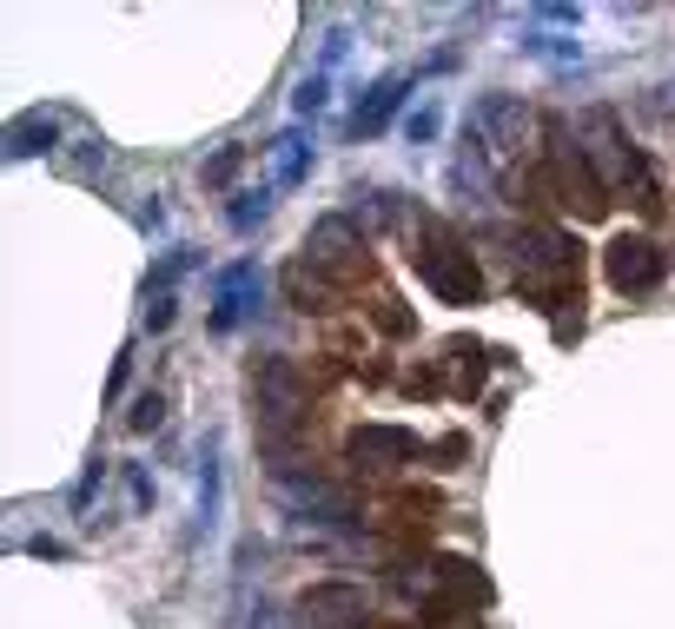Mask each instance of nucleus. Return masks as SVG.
Segmentation results:
<instances>
[{"mask_svg":"<svg viewBox=\"0 0 675 629\" xmlns=\"http://www.w3.org/2000/svg\"><path fill=\"white\" fill-rule=\"evenodd\" d=\"M510 265H517V292L544 312H563V305H583V245L557 226H524L510 239Z\"/></svg>","mask_w":675,"mask_h":629,"instance_id":"f257e3e1","label":"nucleus"},{"mask_svg":"<svg viewBox=\"0 0 675 629\" xmlns=\"http://www.w3.org/2000/svg\"><path fill=\"white\" fill-rule=\"evenodd\" d=\"M411 265H418V279H424L444 305H477V298H484L477 259L464 252V239H457L437 212H418V219H411Z\"/></svg>","mask_w":675,"mask_h":629,"instance_id":"f03ea898","label":"nucleus"},{"mask_svg":"<svg viewBox=\"0 0 675 629\" xmlns=\"http://www.w3.org/2000/svg\"><path fill=\"white\" fill-rule=\"evenodd\" d=\"M577 139H583V153H590V166H597V179H603V192H630L643 212H656L663 199H656V179H650V166L630 153V139H623V126H616V113H603V106H590L583 119H577Z\"/></svg>","mask_w":675,"mask_h":629,"instance_id":"7ed1b4c3","label":"nucleus"},{"mask_svg":"<svg viewBox=\"0 0 675 629\" xmlns=\"http://www.w3.org/2000/svg\"><path fill=\"white\" fill-rule=\"evenodd\" d=\"M471 139L491 153V159H510L524 139H530V106L517 93H484L471 106Z\"/></svg>","mask_w":675,"mask_h":629,"instance_id":"20e7f679","label":"nucleus"},{"mask_svg":"<svg viewBox=\"0 0 675 629\" xmlns=\"http://www.w3.org/2000/svg\"><path fill=\"white\" fill-rule=\"evenodd\" d=\"M252 398H259V411H265V431L278 438V431L305 411V378H298V365H292V358H259V365H252Z\"/></svg>","mask_w":675,"mask_h":629,"instance_id":"39448f33","label":"nucleus"},{"mask_svg":"<svg viewBox=\"0 0 675 629\" xmlns=\"http://www.w3.org/2000/svg\"><path fill=\"white\" fill-rule=\"evenodd\" d=\"M603 265H610V285L616 292H656L669 279V252L650 245V239H636V232H616L610 252H603Z\"/></svg>","mask_w":675,"mask_h":629,"instance_id":"423d86ee","label":"nucleus"},{"mask_svg":"<svg viewBox=\"0 0 675 629\" xmlns=\"http://www.w3.org/2000/svg\"><path fill=\"white\" fill-rule=\"evenodd\" d=\"M259 298H265V272H259L252 259H239V265H225V272L212 279V325H219V332H232V325H245V318L259 312Z\"/></svg>","mask_w":675,"mask_h":629,"instance_id":"0eeeda50","label":"nucleus"},{"mask_svg":"<svg viewBox=\"0 0 675 629\" xmlns=\"http://www.w3.org/2000/svg\"><path fill=\"white\" fill-rule=\"evenodd\" d=\"M305 265H318V272H358L365 265V239H358V226L351 219H318L312 226V239H305Z\"/></svg>","mask_w":675,"mask_h":629,"instance_id":"6e6552de","label":"nucleus"},{"mask_svg":"<svg viewBox=\"0 0 675 629\" xmlns=\"http://www.w3.org/2000/svg\"><path fill=\"white\" fill-rule=\"evenodd\" d=\"M298 617L318 629H351L371 617V604H365V590L358 584H312L305 597H298Z\"/></svg>","mask_w":675,"mask_h":629,"instance_id":"1a4fd4ad","label":"nucleus"},{"mask_svg":"<svg viewBox=\"0 0 675 629\" xmlns=\"http://www.w3.org/2000/svg\"><path fill=\"white\" fill-rule=\"evenodd\" d=\"M418 451H424L418 431H398V424H365V431H351V458L371 464V471H398V464H411Z\"/></svg>","mask_w":675,"mask_h":629,"instance_id":"9d476101","label":"nucleus"},{"mask_svg":"<svg viewBox=\"0 0 675 629\" xmlns=\"http://www.w3.org/2000/svg\"><path fill=\"white\" fill-rule=\"evenodd\" d=\"M278 497L298 511V517H312V524H345L351 517V497L345 491H331V484H318V478H278Z\"/></svg>","mask_w":675,"mask_h":629,"instance_id":"9b49d317","label":"nucleus"},{"mask_svg":"<svg viewBox=\"0 0 675 629\" xmlns=\"http://www.w3.org/2000/svg\"><path fill=\"white\" fill-rule=\"evenodd\" d=\"M404 86H411V73H384L365 99H358V113H351V133L358 139H371V133H384V119L398 113V99H404Z\"/></svg>","mask_w":675,"mask_h":629,"instance_id":"f8f14e48","label":"nucleus"},{"mask_svg":"<svg viewBox=\"0 0 675 629\" xmlns=\"http://www.w3.org/2000/svg\"><path fill=\"white\" fill-rule=\"evenodd\" d=\"M60 139V119L46 113V106H33V113H20L13 126H7V159H33V153H46Z\"/></svg>","mask_w":675,"mask_h":629,"instance_id":"ddd939ff","label":"nucleus"},{"mask_svg":"<svg viewBox=\"0 0 675 629\" xmlns=\"http://www.w3.org/2000/svg\"><path fill=\"white\" fill-rule=\"evenodd\" d=\"M265 153H272V179H278V186H298V179L312 172V146H305V126H285V133H278V139H272Z\"/></svg>","mask_w":675,"mask_h":629,"instance_id":"4468645a","label":"nucleus"},{"mask_svg":"<svg viewBox=\"0 0 675 629\" xmlns=\"http://www.w3.org/2000/svg\"><path fill=\"white\" fill-rule=\"evenodd\" d=\"M517 46H524L530 60H550V66H570V60H583V46H577V40H563V33H544V27H530Z\"/></svg>","mask_w":675,"mask_h":629,"instance_id":"2eb2a0df","label":"nucleus"},{"mask_svg":"<svg viewBox=\"0 0 675 629\" xmlns=\"http://www.w3.org/2000/svg\"><path fill=\"white\" fill-rule=\"evenodd\" d=\"M265 212H272V192H265V186H259V192H239L232 226H239V232H252V226H265Z\"/></svg>","mask_w":675,"mask_h":629,"instance_id":"dca6fc26","label":"nucleus"},{"mask_svg":"<svg viewBox=\"0 0 675 629\" xmlns=\"http://www.w3.org/2000/svg\"><path fill=\"white\" fill-rule=\"evenodd\" d=\"M325 99H331V80H325V73H305V80H298V113H318Z\"/></svg>","mask_w":675,"mask_h":629,"instance_id":"f3484780","label":"nucleus"},{"mask_svg":"<svg viewBox=\"0 0 675 629\" xmlns=\"http://www.w3.org/2000/svg\"><path fill=\"white\" fill-rule=\"evenodd\" d=\"M239 159H245V146H225V153H219V159L205 166V186H225V179L239 172Z\"/></svg>","mask_w":675,"mask_h":629,"instance_id":"a211bd4d","label":"nucleus"},{"mask_svg":"<svg viewBox=\"0 0 675 629\" xmlns=\"http://www.w3.org/2000/svg\"><path fill=\"white\" fill-rule=\"evenodd\" d=\"M404 133H411V139H437V106H418V113L404 119Z\"/></svg>","mask_w":675,"mask_h":629,"instance_id":"6ab92c4d","label":"nucleus"},{"mask_svg":"<svg viewBox=\"0 0 675 629\" xmlns=\"http://www.w3.org/2000/svg\"><path fill=\"white\" fill-rule=\"evenodd\" d=\"M159 411H166V405H159V391H146V398L133 405V431H152V424H159Z\"/></svg>","mask_w":675,"mask_h":629,"instance_id":"aec40b11","label":"nucleus"},{"mask_svg":"<svg viewBox=\"0 0 675 629\" xmlns=\"http://www.w3.org/2000/svg\"><path fill=\"white\" fill-rule=\"evenodd\" d=\"M99 166H106V146H93V139H86V153H80V159H73V172H80V179H93V172H99Z\"/></svg>","mask_w":675,"mask_h":629,"instance_id":"412c9836","label":"nucleus"},{"mask_svg":"<svg viewBox=\"0 0 675 629\" xmlns=\"http://www.w3.org/2000/svg\"><path fill=\"white\" fill-rule=\"evenodd\" d=\"M126 484H133V504H139V511H146V504H152V478H146V471H139V464H133V471H126Z\"/></svg>","mask_w":675,"mask_h":629,"instance_id":"4be33fe9","label":"nucleus"}]
</instances>
